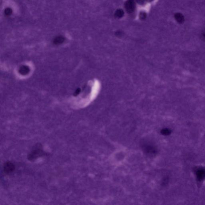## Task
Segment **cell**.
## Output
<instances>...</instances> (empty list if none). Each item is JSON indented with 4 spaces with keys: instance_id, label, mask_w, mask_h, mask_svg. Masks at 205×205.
I'll return each instance as SVG.
<instances>
[{
    "instance_id": "6da1fadb",
    "label": "cell",
    "mask_w": 205,
    "mask_h": 205,
    "mask_svg": "<svg viewBox=\"0 0 205 205\" xmlns=\"http://www.w3.org/2000/svg\"><path fill=\"white\" fill-rule=\"evenodd\" d=\"M127 154V152L125 149H118L110 157V163L115 166H119L126 160Z\"/></svg>"
},
{
    "instance_id": "7a4b0ae2",
    "label": "cell",
    "mask_w": 205,
    "mask_h": 205,
    "mask_svg": "<svg viewBox=\"0 0 205 205\" xmlns=\"http://www.w3.org/2000/svg\"><path fill=\"white\" fill-rule=\"evenodd\" d=\"M44 154V152L42 149L41 145H36L28 155V160L30 161H34L39 157L42 156Z\"/></svg>"
},
{
    "instance_id": "3957f363",
    "label": "cell",
    "mask_w": 205,
    "mask_h": 205,
    "mask_svg": "<svg viewBox=\"0 0 205 205\" xmlns=\"http://www.w3.org/2000/svg\"><path fill=\"white\" fill-rule=\"evenodd\" d=\"M15 169V166L14 164L10 162L7 161L4 164L3 166V170L6 174H9L12 173Z\"/></svg>"
},
{
    "instance_id": "277c9868",
    "label": "cell",
    "mask_w": 205,
    "mask_h": 205,
    "mask_svg": "<svg viewBox=\"0 0 205 205\" xmlns=\"http://www.w3.org/2000/svg\"><path fill=\"white\" fill-rule=\"evenodd\" d=\"M135 3L133 0H127L125 2V7L128 13H132L135 9Z\"/></svg>"
},
{
    "instance_id": "5b68a950",
    "label": "cell",
    "mask_w": 205,
    "mask_h": 205,
    "mask_svg": "<svg viewBox=\"0 0 205 205\" xmlns=\"http://www.w3.org/2000/svg\"><path fill=\"white\" fill-rule=\"evenodd\" d=\"M124 15V12L122 9H118L115 12V15L117 18H120L122 17Z\"/></svg>"
},
{
    "instance_id": "8992f818",
    "label": "cell",
    "mask_w": 205,
    "mask_h": 205,
    "mask_svg": "<svg viewBox=\"0 0 205 205\" xmlns=\"http://www.w3.org/2000/svg\"><path fill=\"white\" fill-rule=\"evenodd\" d=\"M197 176L198 177L199 179H202L205 175V171L204 169H200V170L198 171L197 172Z\"/></svg>"
},
{
    "instance_id": "52a82bcc",
    "label": "cell",
    "mask_w": 205,
    "mask_h": 205,
    "mask_svg": "<svg viewBox=\"0 0 205 205\" xmlns=\"http://www.w3.org/2000/svg\"><path fill=\"white\" fill-rule=\"evenodd\" d=\"M64 37H58L55 38L54 42L56 44H59L64 41Z\"/></svg>"
},
{
    "instance_id": "ba28073f",
    "label": "cell",
    "mask_w": 205,
    "mask_h": 205,
    "mask_svg": "<svg viewBox=\"0 0 205 205\" xmlns=\"http://www.w3.org/2000/svg\"><path fill=\"white\" fill-rule=\"evenodd\" d=\"M4 13L7 16H9V15H10V14L12 13L11 9H10V8H7L4 11Z\"/></svg>"
},
{
    "instance_id": "9c48e42d",
    "label": "cell",
    "mask_w": 205,
    "mask_h": 205,
    "mask_svg": "<svg viewBox=\"0 0 205 205\" xmlns=\"http://www.w3.org/2000/svg\"><path fill=\"white\" fill-rule=\"evenodd\" d=\"M140 17L141 19H144L146 17V14L144 13H142L141 14Z\"/></svg>"
},
{
    "instance_id": "30bf717a",
    "label": "cell",
    "mask_w": 205,
    "mask_h": 205,
    "mask_svg": "<svg viewBox=\"0 0 205 205\" xmlns=\"http://www.w3.org/2000/svg\"><path fill=\"white\" fill-rule=\"evenodd\" d=\"M147 1H153V0H147Z\"/></svg>"
}]
</instances>
